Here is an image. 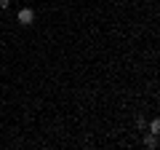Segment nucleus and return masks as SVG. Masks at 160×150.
<instances>
[{"label": "nucleus", "mask_w": 160, "mask_h": 150, "mask_svg": "<svg viewBox=\"0 0 160 150\" xmlns=\"http://www.w3.org/2000/svg\"><path fill=\"white\" fill-rule=\"evenodd\" d=\"M16 19H19V24H22V27H29V24L35 22V11H32V8H22Z\"/></svg>", "instance_id": "obj_1"}, {"label": "nucleus", "mask_w": 160, "mask_h": 150, "mask_svg": "<svg viewBox=\"0 0 160 150\" xmlns=\"http://www.w3.org/2000/svg\"><path fill=\"white\" fill-rule=\"evenodd\" d=\"M11 6V0H0V8H8Z\"/></svg>", "instance_id": "obj_4"}, {"label": "nucleus", "mask_w": 160, "mask_h": 150, "mask_svg": "<svg viewBox=\"0 0 160 150\" xmlns=\"http://www.w3.org/2000/svg\"><path fill=\"white\" fill-rule=\"evenodd\" d=\"M149 134H160V121H158V118H155V121H149Z\"/></svg>", "instance_id": "obj_3"}, {"label": "nucleus", "mask_w": 160, "mask_h": 150, "mask_svg": "<svg viewBox=\"0 0 160 150\" xmlns=\"http://www.w3.org/2000/svg\"><path fill=\"white\" fill-rule=\"evenodd\" d=\"M144 147H149V150H155V147H158V134H149V137L144 139Z\"/></svg>", "instance_id": "obj_2"}]
</instances>
